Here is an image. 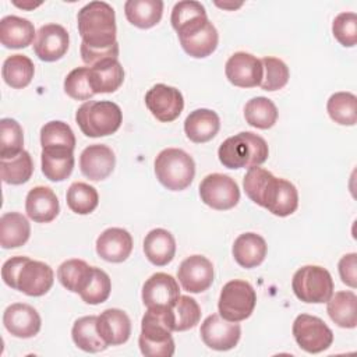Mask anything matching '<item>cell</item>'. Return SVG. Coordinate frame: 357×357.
I'll list each match as a JSON object with an SVG mask.
<instances>
[{"instance_id":"cell-1","label":"cell","mask_w":357,"mask_h":357,"mask_svg":"<svg viewBox=\"0 0 357 357\" xmlns=\"http://www.w3.org/2000/svg\"><path fill=\"white\" fill-rule=\"evenodd\" d=\"M78 33L81 42V59L92 67L106 59L119 57V43L116 40V13L106 1H91L85 4L77 15Z\"/></svg>"},{"instance_id":"cell-2","label":"cell","mask_w":357,"mask_h":357,"mask_svg":"<svg viewBox=\"0 0 357 357\" xmlns=\"http://www.w3.org/2000/svg\"><path fill=\"white\" fill-rule=\"evenodd\" d=\"M243 187L247 197L275 216H289L298 206V192L293 183L275 177L269 170L252 166L247 170Z\"/></svg>"},{"instance_id":"cell-3","label":"cell","mask_w":357,"mask_h":357,"mask_svg":"<svg viewBox=\"0 0 357 357\" xmlns=\"http://www.w3.org/2000/svg\"><path fill=\"white\" fill-rule=\"evenodd\" d=\"M1 278L7 286L29 297L46 294L54 282L53 269L28 257H11L3 264Z\"/></svg>"},{"instance_id":"cell-4","label":"cell","mask_w":357,"mask_h":357,"mask_svg":"<svg viewBox=\"0 0 357 357\" xmlns=\"http://www.w3.org/2000/svg\"><path fill=\"white\" fill-rule=\"evenodd\" d=\"M172 307L148 308L141 321L139 350L146 357H172L174 354Z\"/></svg>"},{"instance_id":"cell-5","label":"cell","mask_w":357,"mask_h":357,"mask_svg":"<svg viewBox=\"0 0 357 357\" xmlns=\"http://www.w3.org/2000/svg\"><path fill=\"white\" fill-rule=\"evenodd\" d=\"M268 155L266 141L251 131H243L226 138L218 149V158L227 169L259 166L268 159Z\"/></svg>"},{"instance_id":"cell-6","label":"cell","mask_w":357,"mask_h":357,"mask_svg":"<svg viewBox=\"0 0 357 357\" xmlns=\"http://www.w3.org/2000/svg\"><path fill=\"white\" fill-rule=\"evenodd\" d=\"M75 121L84 135L91 138L106 137L120 128L123 112L112 100H86L78 107Z\"/></svg>"},{"instance_id":"cell-7","label":"cell","mask_w":357,"mask_h":357,"mask_svg":"<svg viewBox=\"0 0 357 357\" xmlns=\"http://www.w3.org/2000/svg\"><path fill=\"white\" fill-rule=\"evenodd\" d=\"M155 174L159 183L170 191L185 190L194 180V159L183 149L166 148L155 159Z\"/></svg>"},{"instance_id":"cell-8","label":"cell","mask_w":357,"mask_h":357,"mask_svg":"<svg viewBox=\"0 0 357 357\" xmlns=\"http://www.w3.org/2000/svg\"><path fill=\"white\" fill-rule=\"evenodd\" d=\"M291 289L303 303L321 304L331 298L335 284L328 269L318 265H305L293 275Z\"/></svg>"},{"instance_id":"cell-9","label":"cell","mask_w":357,"mask_h":357,"mask_svg":"<svg viewBox=\"0 0 357 357\" xmlns=\"http://www.w3.org/2000/svg\"><path fill=\"white\" fill-rule=\"evenodd\" d=\"M183 50L194 57L204 59L212 54L219 42V35L215 25L208 20V15H198L176 29Z\"/></svg>"},{"instance_id":"cell-10","label":"cell","mask_w":357,"mask_h":357,"mask_svg":"<svg viewBox=\"0 0 357 357\" xmlns=\"http://www.w3.org/2000/svg\"><path fill=\"white\" fill-rule=\"evenodd\" d=\"M257 304V293L247 280L234 279L227 282L220 291L218 308L219 314L231 322L247 319Z\"/></svg>"},{"instance_id":"cell-11","label":"cell","mask_w":357,"mask_h":357,"mask_svg":"<svg viewBox=\"0 0 357 357\" xmlns=\"http://www.w3.org/2000/svg\"><path fill=\"white\" fill-rule=\"evenodd\" d=\"M297 344L307 353L317 354L329 349L333 343L332 329L318 317L300 314L291 328Z\"/></svg>"},{"instance_id":"cell-12","label":"cell","mask_w":357,"mask_h":357,"mask_svg":"<svg viewBox=\"0 0 357 357\" xmlns=\"http://www.w3.org/2000/svg\"><path fill=\"white\" fill-rule=\"evenodd\" d=\"M201 201L212 209L227 211L240 201V188L227 174L212 173L204 177L199 184Z\"/></svg>"},{"instance_id":"cell-13","label":"cell","mask_w":357,"mask_h":357,"mask_svg":"<svg viewBox=\"0 0 357 357\" xmlns=\"http://www.w3.org/2000/svg\"><path fill=\"white\" fill-rule=\"evenodd\" d=\"M145 105L156 120L170 123L181 114L184 109V98L177 88L166 84H156L145 93Z\"/></svg>"},{"instance_id":"cell-14","label":"cell","mask_w":357,"mask_h":357,"mask_svg":"<svg viewBox=\"0 0 357 357\" xmlns=\"http://www.w3.org/2000/svg\"><path fill=\"white\" fill-rule=\"evenodd\" d=\"M199 335L209 349L226 351L237 346L241 336V328L237 322L227 321L220 314H212L201 324Z\"/></svg>"},{"instance_id":"cell-15","label":"cell","mask_w":357,"mask_h":357,"mask_svg":"<svg viewBox=\"0 0 357 357\" xmlns=\"http://www.w3.org/2000/svg\"><path fill=\"white\" fill-rule=\"evenodd\" d=\"M213 265L204 255L187 257L177 269V279L188 293H202L213 282Z\"/></svg>"},{"instance_id":"cell-16","label":"cell","mask_w":357,"mask_h":357,"mask_svg":"<svg viewBox=\"0 0 357 357\" xmlns=\"http://www.w3.org/2000/svg\"><path fill=\"white\" fill-rule=\"evenodd\" d=\"M225 74L230 84L238 88H254L261 84V60L245 52H236L225 64Z\"/></svg>"},{"instance_id":"cell-17","label":"cell","mask_w":357,"mask_h":357,"mask_svg":"<svg viewBox=\"0 0 357 357\" xmlns=\"http://www.w3.org/2000/svg\"><path fill=\"white\" fill-rule=\"evenodd\" d=\"M70 35L59 24H46L39 28L33 40V52L42 61L60 60L68 50Z\"/></svg>"},{"instance_id":"cell-18","label":"cell","mask_w":357,"mask_h":357,"mask_svg":"<svg viewBox=\"0 0 357 357\" xmlns=\"http://www.w3.org/2000/svg\"><path fill=\"white\" fill-rule=\"evenodd\" d=\"M178 297L180 290L177 280L165 272L153 273L142 286V301L146 308H170Z\"/></svg>"},{"instance_id":"cell-19","label":"cell","mask_w":357,"mask_h":357,"mask_svg":"<svg viewBox=\"0 0 357 357\" xmlns=\"http://www.w3.org/2000/svg\"><path fill=\"white\" fill-rule=\"evenodd\" d=\"M3 324L8 333L15 337L29 339L40 331L42 319L39 312L29 304L14 303L3 314Z\"/></svg>"},{"instance_id":"cell-20","label":"cell","mask_w":357,"mask_h":357,"mask_svg":"<svg viewBox=\"0 0 357 357\" xmlns=\"http://www.w3.org/2000/svg\"><path fill=\"white\" fill-rule=\"evenodd\" d=\"M114 165V152L103 144H93L86 146L79 156L81 173L92 181L107 178L112 174Z\"/></svg>"},{"instance_id":"cell-21","label":"cell","mask_w":357,"mask_h":357,"mask_svg":"<svg viewBox=\"0 0 357 357\" xmlns=\"http://www.w3.org/2000/svg\"><path fill=\"white\" fill-rule=\"evenodd\" d=\"M132 237L121 227H109L100 233L96 238V252L98 255L113 264H120L126 261L132 251Z\"/></svg>"},{"instance_id":"cell-22","label":"cell","mask_w":357,"mask_h":357,"mask_svg":"<svg viewBox=\"0 0 357 357\" xmlns=\"http://www.w3.org/2000/svg\"><path fill=\"white\" fill-rule=\"evenodd\" d=\"M25 212L36 223H49L60 212V204L50 187L36 185L29 190L25 198Z\"/></svg>"},{"instance_id":"cell-23","label":"cell","mask_w":357,"mask_h":357,"mask_svg":"<svg viewBox=\"0 0 357 357\" xmlns=\"http://www.w3.org/2000/svg\"><path fill=\"white\" fill-rule=\"evenodd\" d=\"M96 329L109 346H119L130 339L131 321L123 310L107 308L98 317Z\"/></svg>"},{"instance_id":"cell-24","label":"cell","mask_w":357,"mask_h":357,"mask_svg":"<svg viewBox=\"0 0 357 357\" xmlns=\"http://www.w3.org/2000/svg\"><path fill=\"white\" fill-rule=\"evenodd\" d=\"M124 81V68L117 59H106L89 67V84L96 93H112Z\"/></svg>"},{"instance_id":"cell-25","label":"cell","mask_w":357,"mask_h":357,"mask_svg":"<svg viewBox=\"0 0 357 357\" xmlns=\"http://www.w3.org/2000/svg\"><path fill=\"white\" fill-rule=\"evenodd\" d=\"M266 251L268 245L265 238L252 231L240 234L234 240L231 248L236 262L245 269H251L261 265L266 257Z\"/></svg>"},{"instance_id":"cell-26","label":"cell","mask_w":357,"mask_h":357,"mask_svg":"<svg viewBox=\"0 0 357 357\" xmlns=\"http://www.w3.org/2000/svg\"><path fill=\"white\" fill-rule=\"evenodd\" d=\"M36 38L33 24L22 17L7 15L0 21V42L8 49L29 46Z\"/></svg>"},{"instance_id":"cell-27","label":"cell","mask_w":357,"mask_h":357,"mask_svg":"<svg viewBox=\"0 0 357 357\" xmlns=\"http://www.w3.org/2000/svg\"><path fill=\"white\" fill-rule=\"evenodd\" d=\"M220 128L216 112L211 109H195L184 120V132L195 144L211 141Z\"/></svg>"},{"instance_id":"cell-28","label":"cell","mask_w":357,"mask_h":357,"mask_svg":"<svg viewBox=\"0 0 357 357\" xmlns=\"http://www.w3.org/2000/svg\"><path fill=\"white\" fill-rule=\"evenodd\" d=\"M144 252L151 264L165 266L174 258L176 240L169 230L153 229L144 238Z\"/></svg>"},{"instance_id":"cell-29","label":"cell","mask_w":357,"mask_h":357,"mask_svg":"<svg viewBox=\"0 0 357 357\" xmlns=\"http://www.w3.org/2000/svg\"><path fill=\"white\" fill-rule=\"evenodd\" d=\"M42 173L50 181L66 180L74 169V151L66 148H42Z\"/></svg>"},{"instance_id":"cell-30","label":"cell","mask_w":357,"mask_h":357,"mask_svg":"<svg viewBox=\"0 0 357 357\" xmlns=\"http://www.w3.org/2000/svg\"><path fill=\"white\" fill-rule=\"evenodd\" d=\"M31 236V225L20 212H6L0 218V245L4 250L24 245Z\"/></svg>"},{"instance_id":"cell-31","label":"cell","mask_w":357,"mask_h":357,"mask_svg":"<svg viewBox=\"0 0 357 357\" xmlns=\"http://www.w3.org/2000/svg\"><path fill=\"white\" fill-rule=\"evenodd\" d=\"M329 318L340 328L353 329L357 326V296L354 291H337L326 301Z\"/></svg>"},{"instance_id":"cell-32","label":"cell","mask_w":357,"mask_h":357,"mask_svg":"<svg viewBox=\"0 0 357 357\" xmlns=\"http://www.w3.org/2000/svg\"><path fill=\"white\" fill-rule=\"evenodd\" d=\"M124 14L128 22L137 28L148 29L155 26L163 14L162 0H127Z\"/></svg>"},{"instance_id":"cell-33","label":"cell","mask_w":357,"mask_h":357,"mask_svg":"<svg viewBox=\"0 0 357 357\" xmlns=\"http://www.w3.org/2000/svg\"><path fill=\"white\" fill-rule=\"evenodd\" d=\"M96 315H86L78 318L71 329L73 342L75 346L86 353H99L107 349V343L100 337L96 329Z\"/></svg>"},{"instance_id":"cell-34","label":"cell","mask_w":357,"mask_h":357,"mask_svg":"<svg viewBox=\"0 0 357 357\" xmlns=\"http://www.w3.org/2000/svg\"><path fill=\"white\" fill-rule=\"evenodd\" d=\"M33 61L25 54H11L4 60L1 67L4 82L14 89H22L28 86L33 78Z\"/></svg>"},{"instance_id":"cell-35","label":"cell","mask_w":357,"mask_h":357,"mask_svg":"<svg viewBox=\"0 0 357 357\" xmlns=\"http://www.w3.org/2000/svg\"><path fill=\"white\" fill-rule=\"evenodd\" d=\"M278 116H279V112L276 105L265 96L252 98L244 106L245 121L251 127H255L259 130H268L273 127L278 120Z\"/></svg>"},{"instance_id":"cell-36","label":"cell","mask_w":357,"mask_h":357,"mask_svg":"<svg viewBox=\"0 0 357 357\" xmlns=\"http://www.w3.org/2000/svg\"><path fill=\"white\" fill-rule=\"evenodd\" d=\"M93 266H89L82 259H67L57 269L59 282L73 293H81L88 279L91 278Z\"/></svg>"},{"instance_id":"cell-37","label":"cell","mask_w":357,"mask_h":357,"mask_svg":"<svg viewBox=\"0 0 357 357\" xmlns=\"http://www.w3.org/2000/svg\"><path fill=\"white\" fill-rule=\"evenodd\" d=\"M329 117L340 126H354L357 123V98L351 92H336L326 103Z\"/></svg>"},{"instance_id":"cell-38","label":"cell","mask_w":357,"mask_h":357,"mask_svg":"<svg viewBox=\"0 0 357 357\" xmlns=\"http://www.w3.org/2000/svg\"><path fill=\"white\" fill-rule=\"evenodd\" d=\"M33 173V162L29 152L22 151L11 159H0V174L6 184L20 185L26 183Z\"/></svg>"},{"instance_id":"cell-39","label":"cell","mask_w":357,"mask_h":357,"mask_svg":"<svg viewBox=\"0 0 357 357\" xmlns=\"http://www.w3.org/2000/svg\"><path fill=\"white\" fill-rule=\"evenodd\" d=\"M67 205L77 215H88L93 212L99 204V195L95 187L75 181L67 190Z\"/></svg>"},{"instance_id":"cell-40","label":"cell","mask_w":357,"mask_h":357,"mask_svg":"<svg viewBox=\"0 0 357 357\" xmlns=\"http://www.w3.org/2000/svg\"><path fill=\"white\" fill-rule=\"evenodd\" d=\"M24 151L22 127L14 119L0 120V159H11Z\"/></svg>"},{"instance_id":"cell-41","label":"cell","mask_w":357,"mask_h":357,"mask_svg":"<svg viewBox=\"0 0 357 357\" xmlns=\"http://www.w3.org/2000/svg\"><path fill=\"white\" fill-rule=\"evenodd\" d=\"M40 145L42 148H75V135L71 127L60 120L46 123L40 128Z\"/></svg>"},{"instance_id":"cell-42","label":"cell","mask_w":357,"mask_h":357,"mask_svg":"<svg viewBox=\"0 0 357 357\" xmlns=\"http://www.w3.org/2000/svg\"><path fill=\"white\" fill-rule=\"evenodd\" d=\"M261 64H262V79L259 86L264 91L273 92V91L282 89L287 84L290 71L283 60L278 57L266 56L261 59Z\"/></svg>"},{"instance_id":"cell-43","label":"cell","mask_w":357,"mask_h":357,"mask_svg":"<svg viewBox=\"0 0 357 357\" xmlns=\"http://www.w3.org/2000/svg\"><path fill=\"white\" fill-rule=\"evenodd\" d=\"M173 331L183 332L194 328L201 319V308L190 296H180L172 307Z\"/></svg>"},{"instance_id":"cell-44","label":"cell","mask_w":357,"mask_h":357,"mask_svg":"<svg viewBox=\"0 0 357 357\" xmlns=\"http://www.w3.org/2000/svg\"><path fill=\"white\" fill-rule=\"evenodd\" d=\"M110 291H112V282L109 275L100 268L93 266L92 275L88 279L85 287L81 290L79 297L86 304L96 305V304L105 303L109 298Z\"/></svg>"},{"instance_id":"cell-45","label":"cell","mask_w":357,"mask_h":357,"mask_svg":"<svg viewBox=\"0 0 357 357\" xmlns=\"http://www.w3.org/2000/svg\"><path fill=\"white\" fill-rule=\"evenodd\" d=\"M64 91L75 100H89L95 95L89 84V67L71 70L64 79Z\"/></svg>"},{"instance_id":"cell-46","label":"cell","mask_w":357,"mask_h":357,"mask_svg":"<svg viewBox=\"0 0 357 357\" xmlns=\"http://www.w3.org/2000/svg\"><path fill=\"white\" fill-rule=\"evenodd\" d=\"M335 39L344 47H353L357 43V15L353 11H344L335 17L332 22Z\"/></svg>"},{"instance_id":"cell-47","label":"cell","mask_w":357,"mask_h":357,"mask_svg":"<svg viewBox=\"0 0 357 357\" xmlns=\"http://www.w3.org/2000/svg\"><path fill=\"white\" fill-rule=\"evenodd\" d=\"M205 14H206L205 7L199 1L184 0V1H178L174 4V7L172 10V15H170V22H172L173 29L176 31L178 26L188 22L190 20H192L198 15H205Z\"/></svg>"},{"instance_id":"cell-48","label":"cell","mask_w":357,"mask_h":357,"mask_svg":"<svg viewBox=\"0 0 357 357\" xmlns=\"http://www.w3.org/2000/svg\"><path fill=\"white\" fill-rule=\"evenodd\" d=\"M337 269H339L342 282L346 286L356 289L357 287V254L350 252L343 255L337 264Z\"/></svg>"},{"instance_id":"cell-49","label":"cell","mask_w":357,"mask_h":357,"mask_svg":"<svg viewBox=\"0 0 357 357\" xmlns=\"http://www.w3.org/2000/svg\"><path fill=\"white\" fill-rule=\"evenodd\" d=\"M13 4L15 6V7H18V8H22V10H33V8H36V7H39L40 4H42V1H22V3H20V1H13Z\"/></svg>"},{"instance_id":"cell-50","label":"cell","mask_w":357,"mask_h":357,"mask_svg":"<svg viewBox=\"0 0 357 357\" xmlns=\"http://www.w3.org/2000/svg\"><path fill=\"white\" fill-rule=\"evenodd\" d=\"M215 4H216L218 7H220V8H227V10H236V8H238V7L243 6V3L234 4V3H219V1H216Z\"/></svg>"}]
</instances>
